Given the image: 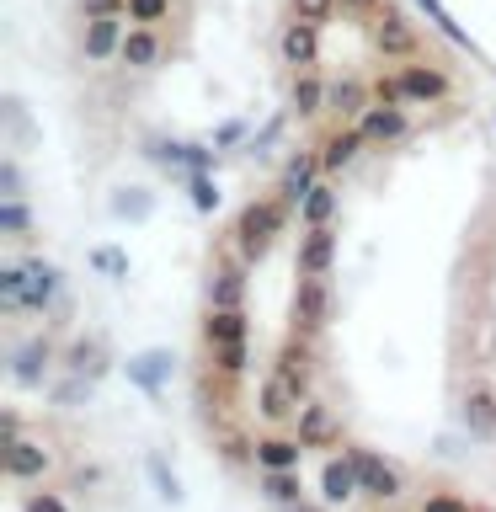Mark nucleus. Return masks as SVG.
Here are the masks:
<instances>
[{"label": "nucleus", "instance_id": "f257e3e1", "mask_svg": "<svg viewBox=\"0 0 496 512\" xmlns=\"http://www.w3.org/2000/svg\"><path fill=\"white\" fill-rule=\"evenodd\" d=\"M283 219H288V198H278V203H251L246 214H240L235 240H240V251H246V262H262L267 246H272V240H278V230H283Z\"/></svg>", "mask_w": 496, "mask_h": 512}, {"label": "nucleus", "instance_id": "f03ea898", "mask_svg": "<svg viewBox=\"0 0 496 512\" xmlns=\"http://www.w3.org/2000/svg\"><path fill=\"white\" fill-rule=\"evenodd\" d=\"M59 288H64V278L43 262V256H22V315H27V310L43 315L48 304L59 299Z\"/></svg>", "mask_w": 496, "mask_h": 512}, {"label": "nucleus", "instance_id": "7ed1b4c3", "mask_svg": "<svg viewBox=\"0 0 496 512\" xmlns=\"http://www.w3.org/2000/svg\"><path fill=\"white\" fill-rule=\"evenodd\" d=\"M171 368H176V358H171L166 347L134 352V358H128V384H134L139 395H150V400H160V390H166V379H171Z\"/></svg>", "mask_w": 496, "mask_h": 512}, {"label": "nucleus", "instance_id": "20e7f679", "mask_svg": "<svg viewBox=\"0 0 496 512\" xmlns=\"http://www.w3.org/2000/svg\"><path fill=\"white\" fill-rule=\"evenodd\" d=\"M48 363H54V347H48V336H27V342L11 352V379L22 384V390H43Z\"/></svg>", "mask_w": 496, "mask_h": 512}, {"label": "nucleus", "instance_id": "39448f33", "mask_svg": "<svg viewBox=\"0 0 496 512\" xmlns=\"http://www.w3.org/2000/svg\"><path fill=\"white\" fill-rule=\"evenodd\" d=\"M320 491H326V507H347L352 496L363 491V475H358V459L352 454H336L326 470H320Z\"/></svg>", "mask_w": 496, "mask_h": 512}, {"label": "nucleus", "instance_id": "423d86ee", "mask_svg": "<svg viewBox=\"0 0 496 512\" xmlns=\"http://www.w3.org/2000/svg\"><path fill=\"white\" fill-rule=\"evenodd\" d=\"M358 128H363L368 144H395V139H406L411 118H406V107H395V102H374L358 118Z\"/></svg>", "mask_w": 496, "mask_h": 512}, {"label": "nucleus", "instance_id": "0eeeda50", "mask_svg": "<svg viewBox=\"0 0 496 512\" xmlns=\"http://www.w3.org/2000/svg\"><path fill=\"white\" fill-rule=\"evenodd\" d=\"M331 262H336V230L331 224H315V230L299 240V278H326Z\"/></svg>", "mask_w": 496, "mask_h": 512}, {"label": "nucleus", "instance_id": "6e6552de", "mask_svg": "<svg viewBox=\"0 0 496 512\" xmlns=\"http://www.w3.org/2000/svg\"><path fill=\"white\" fill-rule=\"evenodd\" d=\"M352 459H358V475H363V496H374V502H395V496H400L395 464H384L379 454H368V448H352Z\"/></svg>", "mask_w": 496, "mask_h": 512}, {"label": "nucleus", "instance_id": "1a4fd4ad", "mask_svg": "<svg viewBox=\"0 0 496 512\" xmlns=\"http://www.w3.org/2000/svg\"><path fill=\"white\" fill-rule=\"evenodd\" d=\"M64 368L70 374H91V379H102L107 368H112V352L102 336H75L70 347H64Z\"/></svg>", "mask_w": 496, "mask_h": 512}, {"label": "nucleus", "instance_id": "9d476101", "mask_svg": "<svg viewBox=\"0 0 496 512\" xmlns=\"http://www.w3.org/2000/svg\"><path fill=\"white\" fill-rule=\"evenodd\" d=\"M400 80H406V102H443V96L454 91V80L443 70H432V64H406Z\"/></svg>", "mask_w": 496, "mask_h": 512}, {"label": "nucleus", "instance_id": "9b49d317", "mask_svg": "<svg viewBox=\"0 0 496 512\" xmlns=\"http://www.w3.org/2000/svg\"><path fill=\"white\" fill-rule=\"evenodd\" d=\"M320 22H304V16H294L288 22V32H283V59L294 64V70H310L315 64V54H320V32H315Z\"/></svg>", "mask_w": 496, "mask_h": 512}, {"label": "nucleus", "instance_id": "f8f14e48", "mask_svg": "<svg viewBox=\"0 0 496 512\" xmlns=\"http://www.w3.org/2000/svg\"><path fill=\"white\" fill-rule=\"evenodd\" d=\"M6 470H11V480H38V475L54 470V459H48L43 443L16 438V443H6Z\"/></svg>", "mask_w": 496, "mask_h": 512}, {"label": "nucleus", "instance_id": "ddd939ff", "mask_svg": "<svg viewBox=\"0 0 496 512\" xmlns=\"http://www.w3.org/2000/svg\"><path fill=\"white\" fill-rule=\"evenodd\" d=\"M326 310H331L326 278H299V294H294V320H299V326H304V331L320 326V320H326Z\"/></svg>", "mask_w": 496, "mask_h": 512}, {"label": "nucleus", "instance_id": "4468645a", "mask_svg": "<svg viewBox=\"0 0 496 512\" xmlns=\"http://www.w3.org/2000/svg\"><path fill=\"white\" fill-rule=\"evenodd\" d=\"M150 155L171 160V166H187V171H214V150H208V144H182V139H150Z\"/></svg>", "mask_w": 496, "mask_h": 512}, {"label": "nucleus", "instance_id": "2eb2a0df", "mask_svg": "<svg viewBox=\"0 0 496 512\" xmlns=\"http://www.w3.org/2000/svg\"><path fill=\"white\" fill-rule=\"evenodd\" d=\"M123 54V22L118 16H91L86 22V59H112Z\"/></svg>", "mask_w": 496, "mask_h": 512}, {"label": "nucleus", "instance_id": "dca6fc26", "mask_svg": "<svg viewBox=\"0 0 496 512\" xmlns=\"http://www.w3.org/2000/svg\"><path fill=\"white\" fill-rule=\"evenodd\" d=\"M320 171H326V166H320L315 155H294V160H288V171H283V198H288V203H304V198L320 187V182H315Z\"/></svg>", "mask_w": 496, "mask_h": 512}, {"label": "nucleus", "instance_id": "f3484780", "mask_svg": "<svg viewBox=\"0 0 496 512\" xmlns=\"http://www.w3.org/2000/svg\"><path fill=\"white\" fill-rule=\"evenodd\" d=\"M128 70H150V64H160V32L155 27H134L123 38V54H118Z\"/></svg>", "mask_w": 496, "mask_h": 512}, {"label": "nucleus", "instance_id": "a211bd4d", "mask_svg": "<svg viewBox=\"0 0 496 512\" xmlns=\"http://www.w3.org/2000/svg\"><path fill=\"white\" fill-rule=\"evenodd\" d=\"M288 102H294L299 118H315V112L326 107V80H320L315 70H299L294 86H288Z\"/></svg>", "mask_w": 496, "mask_h": 512}, {"label": "nucleus", "instance_id": "6ab92c4d", "mask_svg": "<svg viewBox=\"0 0 496 512\" xmlns=\"http://www.w3.org/2000/svg\"><path fill=\"white\" fill-rule=\"evenodd\" d=\"M363 102H368V91L358 86V80H326V107H331V112H342L347 123H358L363 112H368Z\"/></svg>", "mask_w": 496, "mask_h": 512}, {"label": "nucleus", "instance_id": "aec40b11", "mask_svg": "<svg viewBox=\"0 0 496 512\" xmlns=\"http://www.w3.org/2000/svg\"><path fill=\"white\" fill-rule=\"evenodd\" d=\"M299 454H304L299 438H262L251 459L262 464V470H299Z\"/></svg>", "mask_w": 496, "mask_h": 512}, {"label": "nucleus", "instance_id": "412c9836", "mask_svg": "<svg viewBox=\"0 0 496 512\" xmlns=\"http://www.w3.org/2000/svg\"><path fill=\"white\" fill-rule=\"evenodd\" d=\"M336 438V416L326 406H299V443L304 448H326Z\"/></svg>", "mask_w": 496, "mask_h": 512}, {"label": "nucleus", "instance_id": "4be33fe9", "mask_svg": "<svg viewBox=\"0 0 496 512\" xmlns=\"http://www.w3.org/2000/svg\"><path fill=\"white\" fill-rule=\"evenodd\" d=\"M272 379H278L299 406H310V368H304L299 347H283V363H278V374H272Z\"/></svg>", "mask_w": 496, "mask_h": 512}, {"label": "nucleus", "instance_id": "5701e85b", "mask_svg": "<svg viewBox=\"0 0 496 512\" xmlns=\"http://www.w3.org/2000/svg\"><path fill=\"white\" fill-rule=\"evenodd\" d=\"M240 299H246V272H240V267L214 272V283H208V304H214V310H240Z\"/></svg>", "mask_w": 496, "mask_h": 512}, {"label": "nucleus", "instance_id": "b1692460", "mask_svg": "<svg viewBox=\"0 0 496 512\" xmlns=\"http://www.w3.org/2000/svg\"><path fill=\"white\" fill-rule=\"evenodd\" d=\"M464 427H470L475 438H491V432H496V395L491 390H470V395H464Z\"/></svg>", "mask_w": 496, "mask_h": 512}, {"label": "nucleus", "instance_id": "393cba45", "mask_svg": "<svg viewBox=\"0 0 496 512\" xmlns=\"http://www.w3.org/2000/svg\"><path fill=\"white\" fill-rule=\"evenodd\" d=\"M208 347H224V342H246V315L240 310H208Z\"/></svg>", "mask_w": 496, "mask_h": 512}, {"label": "nucleus", "instance_id": "a878e982", "mask_svg": "<svg viewBox=\"0 0 496 512\" xmlns=\"http://www.w3.org/2000/svg\"><path fill=\"white\" fill-rule=\"evenodd\" d=\"M150 192H144V187H118V192H112V208H107V214L112 219H128V224H144V219H150Z\"/></svg>", "mask_w": 496, "mask_h": 512}, {"label": "nucleus", "instance_id": "bb28decb", "mask_svg": "<svg viewBox=\"0 0 496 512\" xmlns=\"http://www.w3.org/2000/svg\"><path fill=\"white\" fill-rule=\"evenodd\" d=\"M91 395H96V379L91 374H64L54 390H48V400H54V406H91Z\"/></svg>", "mask_w": 496, "mask_h": 512}, {"label": "nucleus", "instance_id": "cd10ccee", "mask_svg": "<svg viewBox=\"0 0 496 512\" xmlns=\"http://www.w3.org/2000/svg\"><path fill=\"white\" fill-rule=\"evenodd\" d=\"M299 214H304V224H310V230H315V224H331V219H336V192H331L326 182H320V187L310 192V198L299 203Z\"/></svg>", "mask_w": 496, "mask_h": 512}, {"label": "nucleus", "instance_id": "c85d7f7f", "mask_svg": "<svg viewBox=\"0 0 496 512\" xmlns=\"http://www.w3.org/2000/svg\"><path fill=\"white\" fill-rule=\"evenodd\" d=\"M358 144H363V128H347V134H336L331 144H326V155H320V166L326 171H342L352 155H358Z\"/></svg>", "mask_w": 496, "mask_h": 512}, {"label": "nucleus", "instance_id": "c756f323", "mask_svg": "<svg viewBox=\"0 0 496 512\" xmlns=\"http://www.w3.org/2000/svg\"><path fill=\"white\" fill-rule=\"evenodd\" d=\"M262 491H267L278 507H294V502H304V496H299V475H294V470H267Z\"/></svg>", "mask_w": 496, "mask_h": 512}, {"label": "nucleus", "instance_id": "7c9ffc66", "mask_svg": "<svg viewBox=\"0 0 496 512\" xmlns=\"http://www.w3.org/2000/svg\"><path fill=\"white\" fill-rule=\"evenodd\" d=\"M374 43L384 48V54H411V48H416V32L390 16V22H379V38H374Z\"/></svg>", "mask_w": 496, "mask_h": 512}, {"label": "nucleus", "instance_id": "2f4dec72", "mask_svg": "<svg viewBox=\"0 0 496 512\" xmlns=\"http://www.w3.org/2000/svg\"><path fill=\"white\" fill-rule=\"evenodd\" d=\"M288 411H299V400L288 395L278 379H267V384H262V416H267V422H283Z\"/></svg>", "mask_w": 496, "mask_h": 512}, {"label": "nucleus", "instance_id": "473e14b6", "mask_svg": "<svg viewBox=\"0 0 496 512\" xmlns=\"http://www.w3.org/2000/svg\"><path fill=\"white\" fill-rule=\"evenodd\" d=\"M0 310H6V315H22V262L0 267Z\"/></svg>", "mask_w": 496, "mask_h": 512}, {"label": "nucleus", "instance_id": "72a5a7b5", "mask_svg": "<svg viewBox=\"0 0 496 512\" xmlns=\"http://www.w3.org/2000/svg\"><path fill=\"white\" fill-rule=\"evenodd\" d=\"M187 192H192V208H198V214H214V208H219V182L208 171H192Z\"/></svg>", "mask_w": 496, "mask_h": 512}, {"label": "nucleus", "instance_id": "f704fd0d", "mask_svg": "<svg viewBox=\"0 0 496 512\" xmlns=\"http://www.w3.org/2000/svg\"><path fill=\"white\" fill-rule=\"evenodd\" d=\"M32 224V208L22 198H0V235H22Z\"/></svg>", "mask_w": 496, "mask_h": 512}, {"label": "nucleus", "instance_id": "c9c22d12", "mask_svg": "<svg viewBox=\"0 0 496 512\" xmlns=\"http://www.w3.org/2000/svg\"><path fill=\"white\" fill-rule=\"evenodd\" d=\"M91 267L102 272V278H128V251H118V246H96V251H91Z\"/></svg>", "mask_w": 496, "mask_h": 512}, {"label": "nucleus", "instance_id": "e433bc0d", "mask_svg": "<svg viewBox=\"0 0 496 512\" xmlns=\"http://www.w3.org/2000/svg\"><path fill=\"white\" fill-rule=\"evenodd\" d=\"M144 470H150L155 491H160V502H171V507H182V502H187V491L176 486V475H166V464H160V459H150V464H144Z\"/></svg>", "mask_w": 496, "mask_h": 512}, {"label": "nucleus", "instance_id": "4c0bfd02", "mask_svg": "<svg viewBox=\"0 0 496 512\" xmlns=\"http://www.w3.org/2000/svg\"><path fill=\"white\" fill-rule=\"evenodd\" d=\"M166 11H171V0H128V16H134L139 27H155Z\"/></svg>", "mask_w": 496, "mask_h": 512}, {"label": "nucleus", "instance_id": "58836bf2", "mask_svg": "<svg viewBox=\"0 0 496 512\" xmlns=\"http://www.w3.org/2000/svg\"><path fill=\"white\" fill-rule=\"evenodd\" d=\"M214 358H219L224 374H240V368H246V342H224V347H214Z\"/></svg>", "mask_w": 496, "mask_h": 512}, {"label": "nucleus", "instance_id": "ea45409f", "mask_svg": "<svg viewBox=\"0 0 496 512\" xmlns=\"http://www.w3.org/2000/svg\"><path fill=\"white\" fill-rule=\"evenodd\" d=\"M235 144H246V118H230L214 134V150H235Z\"/></svg>", "mask_w": 496, "mask_h": 512}, {"label": "nucleus", "instance_id": "a19ab883", "mask_svg": "<svg viewBox=\"0 0 496 512\" xmlns=\"http://www.w3.org/2000/svg\"><path fill=\"white\" fill-rule=\"evenodd\" d=\"M22 512H70V502L54 496V491H38V496H27V502H22Z\"/></svg>", "mask_w": 496, "mask_h": 512}, {"label": "nucleus", "instance_id": "79ce46f5", "mask_svg": "<svg viewBox=\"0 0 496 512\" xmlns=\"http://www.w3.org/2000/svg\"><path fill=\"white\" fill-rule=\"evenodd\" d=\"M331 11H336V0H294V16H304V22H326Z\"/></svg>", "mask_w": 496, "mask_h": 512}, {"label": "nucleus", "instance_id": "37998d69", "mask_svg": "<svg viewBox=\"0 0 496 512\" xmlns=\"http://www.w3.org/2000/svg\"><path fill=\"white\" fill-rule=\"evenodd\" d=\"M422 512H470V502H464V496L438 491V496H427V502H422Z\"/></svg>", "mask_w": 496, "mask_h": 512}, {"label": "nucleus", "instance_id": "c03bdc74", "mask_svg": "<svg viewBox=\"0 0 496 512\" xmlns=\"http://www.w3.org/2000/svg\"><path fill=\"white\" fill-rule=\"evenodd\" d=\"M128 6V0H80V11H86V22L91 16H118Z\"/></svg>", "mask_w": 496, "mask_h": 512}, {"label": "nucleus", "instance_id": "a18cd8bd", "mask_svg": "<svg viewBox=\"0 0 496 512\" xmlns=\"http://www.w3.org/2000/svg\"><path fill=\"white\" fill-rule=\"evenodd\" d=\"M0 192H6V198H22V171H16L11 160L0 166Z\"/></svg>", "mask_w": 496, "mask_h": 512}, {"label": "nucleus", "instance_id": "49530a36", "mask_svg": "<svg viewBox=\"0 0 496 512\" xmlns=\"http://www.w3.org/2000/svg\"><path fill=\"white\" fill-rule=\"evenodd\" d=\"M283 512H320V507H304V502H294V507H283Z\"/></svg>", "mask_w": 496, "mask_h": 512}]
</instances>
